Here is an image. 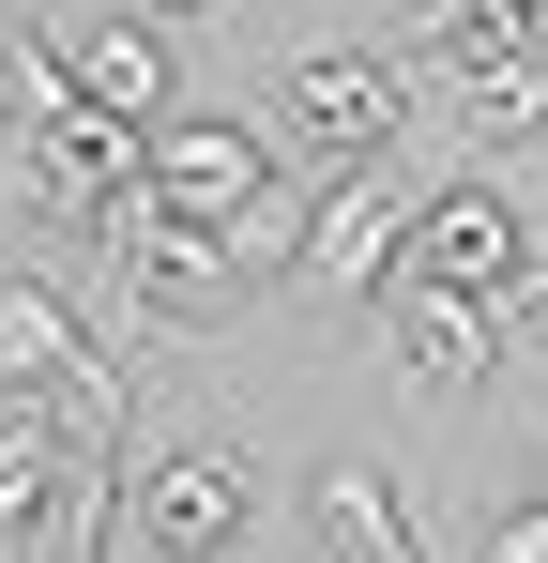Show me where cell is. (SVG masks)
<instances>
[{"label": "cell", "mask_w": 548, "mask_h": 563, "mask_svg": "<svg viewBox=\"0 0 548 563\" xmlns=\"http://www.w3.org/2000/svg\"><path fill=\"white\" fill-rule=\"evenodd\" d=\"M365 305H381V335H396V366H412V396H427V411H457L472 380L503 366V305H487V289H427V275H381Z\"/></svg>", "instance_id": "cell-6"}, {"label": "cell", "mask_w": 548, "mask_h": 563, "mask_svg": "<svg viewBox=\"0 0 548 563\" xmlns=\"http://www.w3.org/2000/svg\"><path fill=\"white\" fill-rule=\"evenodd\" d=\"M518 198L503 184H457V198H412V229H396V260L381 275H427V289H503L518 275Z\"/></svg>", "instance_id": "cell-8"}, {"label": "cell", "mask_w": 548, "mask_h": 563, "mask_svg": "<svg viewBox=\"0 0 548 563\" xmlns=\"http://www.w3.org/2000/svg\"><path fill=\"white\" fill-rule=\"evenodd\" d=\"M534 487H548V411H534Z\"/></svg>", "instance_id": "cell-17"}, {"label": "cell", "mask_w": 548, "mask_h": 563, "mask_svg": "<svg viewBox=\"0 0 548 563\" xmlns=\"http://www.w3.org/2000/svg\"><path fill=\"white\" fill-rule=\"evenodd\" d=\"M487 305H503V335H534V351H548V244H518V275L487 289Z\"/></svg>", "instance_id": "cell-14"}, {"label": "cell", "mask_w": 548, "mask_h": 563, "mask_svg": "<svg viewBox=\"0 0 548 563\" xmlns=\"http://www.w3.org/2000/svg\"><path fill=\"white\" fill-rule=\"evenodd\" d=\"M0 396L62 411L77 442H107V427H122V366L77 335V305H62V289H46V275H15V260H0Z\"/></svg>", "instance_id": "cell-1"}, {"label": "cell", "mask_w": 548, "mask_h": 563, "mask_svg": "<svg viewBox=\"0 0 548 563\" xmlns=\"http://www.w3.org/2000/svg\"><path fill=\"white\" fill-rule=\"evenodd\" d=\"M305 518L336 533V563H427V549H412V503H396V472H365V457H320Z\"/></svg>", "instance_id": "cell-11"}, {"label": "cell", "mask_w": 548, "mask_h": 563, "mask_svg": "<svg viewBox=\"0 0 548 563\" xmlns=\"http://www.w3.org/2000/svg\"><path fill=\"white\" fill-rule=\"evenodd\" d=\"M15 153H31V198H77V213H107V198L138 184V122H122V107H91V92H62Z\"/></svg>", "instance_id": "cell-10"}, {"label": "cell", "mask_w": 548, "mask_h": 563, "mask_svg": "<svg viewBox=\"0 0 548 563\" xmlns=\"http://www.w3.org/2000/svg\"><path fill=\"white\" fill-rule=\"evenodd\" d=\"M138 15H198V0H138Z\"/></svg>", "instance_id": "cell-18"}, {"label": "cell", "mask_w": 548, "mask_h": 563, "mask_svg": "<svg viewBox=\"0 0 548 563\" xmlns=\"http://www.w3.org/2000/svg\"><path fill=\"white\" fill-rule=\"evenodd\" d=\"M396 122H412V77H396L381 46H305V62H289V92H274V137H305L320 168L396 153Z\"/></svg>", "instance_id": "cell-4"}, {"label": "cell", "mask_w": 548, "mask_h": 563, "mask_svg": "<svg viewBox=\"0 0 548 563\" xmlns=\"http://www.w3.org/2000/svg\"><path fill=\"white\" fill-rule=\"evenodd\" d=\"M77 92L122 107V122H153V107H168V31H153V15H107V31L77 46Z\"/></svg>", "instance_id": "cell-13"}, {"label": "cell", "mask_w": 548, "mask_h": 563, "mask_svg": "<svg viewBox=\"0 0 548 563\" xmlns=\"http://www.w3.org/2000/svg\"><path fill=\"white\" fill-rule=\"evenodd\" d=\"M427 77H442L457 107H472V137H548V46L534 31H503V15H472V31H442V46H412Z\"/></svg>", "instance_id": "cell-9"}, {"label": "cell", "mask_w": 548, "mask_h": 563, "mask_svg": "<svg viewBox=\"0 0 548 563\" xmlns=\"http://www.w3.org/2000/svg\"><path fill=\"white\" fill-rule=\"evenodd\" d=\"M138 184L183 198V213H244L274 184V137L260 122H229V107H153V137H138Z\"/></svg>", "instance_id": "cell-7"}, {"label": "cell", "mask_w": 548, "mask_h": 563, "mask_svg": "<svg viewBox=\"0 0 548 563\" xmlns=\"http://www.w3.org/2000/svg\"><path fill=\"white\" fill-rule=\"evenodd\" d=\"M472 15H503V31H534V46H548V0H472Z\"/></svg>", "instance_id": "cell-16"}, {"label": "cell", "mask_w": 548, "mask_h": 563, "mask_svg": "<svg viewBox=\"0 0 548 563\" xmlns=\"http://www.w3.org/2000/svg\"><path fill=\"white\" fill-rule=\"evenodd\" d=\"M122 503H138V549L153 563H213L260 518V472L229 457V442H168V457H122Z\"/></svg>", "instance_id": "cell-3"}, {"label": "cell", "mask_w": 548, "mask_h": 563, "mask_svg": "<svg viewBox=\"0 0 548 563\" xmlns=\"http://www.w3.org/2000/svg\"><path fill=\"white\" fill-rule=\"evenodd\" d=\"M396 229H412V168H396V153H351L336 184L305 198L289 289H320V305H365V289H381V260H396Z\"/></svg>", "instance_id": "cell-2"}, {"label": "cell", "mask_w": 548, "mask_h": 563, "mask_svg": "<svg viewBox=\"0 0 548 563\" xmlns=\"http://www.w3.org/2000/svg\"><path fill=\"white\" fill-rule=\"evenodd\" d=\"M487 563H548V503H518V518H487Z\"/></svg>", "instance_id": "cell-15"}, {"label": "cell", "mask_w": 548, "mask_h": 563, "mask_svg": "<svg viewBox=\"0 0 548 563\" xmlns=\"http://www.w3.org/2000/svg\"><path fill=\"white\" fill-rule=\"evenodd\" d=\"M31 533H62V411L0 396V549H31Z\"/></svg>", "instance_id": "cell-12"}, {"label": "cell", "mask_w": 548, "mask_h": 563, "mask_svg": "<svg viewBox=\"0 0 548 563\" xmlns=\"http://www.w3.org/2000/svg\"><path fill=\"white\" fill-rule=\"evenodd\" d=\"M91 244L122 260V289H138V305H229V289H244L229 229H213V213H183V198H153V184L107 198V213H91Z\"/></svg>", "instance_id": "cell-5"}]
</instances>
